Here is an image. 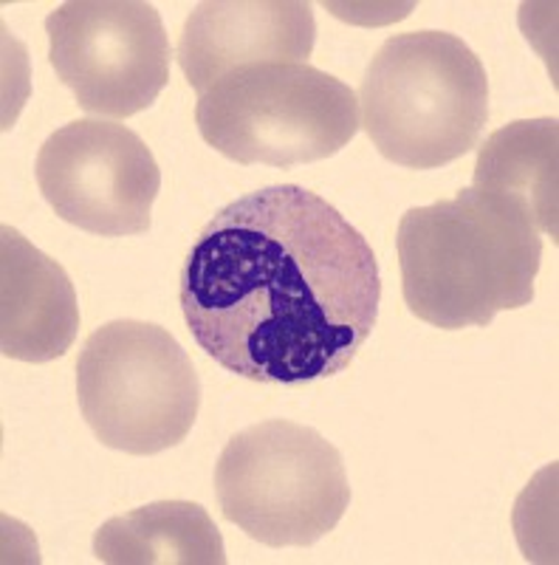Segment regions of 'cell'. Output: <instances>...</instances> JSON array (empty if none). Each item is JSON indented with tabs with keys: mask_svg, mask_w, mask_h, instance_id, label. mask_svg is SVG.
Masks as SVG:
<instances>
[{
	"mask_svg": "<svg viewBox=\"0 0 559 565\" xmlns=\"http://www.w3.org/2000/svg\"><path fill=\"white\" fill-rule=\"evenodd\" d=\"M195 342L260 385L331 380L379 320L370 244L336 206L297 184L226 204L201 230L179 286Z\"/></svg>",
	"mask_w": 559,
	"mask_h": 565,
	"instance_id": "obj_1",
	"label": "cell"
},
{
	"mask_svg": "<svg viewBox=\"0 0 559 565\" xmlns=\"http://www.w3.org/2000/svg\"><path fill=\"white\" fill-rule=\"evenodd\" d=\"M401 295L418 320L444 331L486 328L534 300L542 238L526 206L486 190L412 206L399 224Z\"/></svg>",
	"mask_w": 559,
	"mask_h": 565,
	"instance_id": "obj_2",
	"label": "cell"
},
{
	"mask_svg": "<svg viewBox=\"0 0 559 565\" xmlns=\"http://www.w3.org/2000/svg\"><path fill=\"white\" fill-rule=\"evenodd\" d=\"M365 134L399 168L436 170L472 153L488 122L481 57L450 32L393 34L359 85Z\"/></svg>",
	"mask_w": 559,
	"mask_h": 565,
	"instance_id": "obj_3",
	"label": "cell"
},
{
	"mask_svg": "<svg viewBox=\"0 0 559 565\" xmlns=\"http://www.w3.org/2000/svg\"><path fill=\"white\" fill-rule=\"evenodd\" d=\"M195 125L209 148L244 168H294L347 148L359 130V99L309 63H255L201 94Z\"/></svg>",
	"mask_w": 559,
	"mask_h": 565,
	"instance_id": "obj_4",
	"label": "cell"
},
{
	"mask_svg": "<svg viewBox=\"0 0 559 565\" xmlns=\"http://www.w3.org/2000/svg\"><path fill=\"white\" fill-rule=\"evenodd\" d=\"M215 494L229 523L264 546H314L351 503L340 450L314 427L269 418L235 433L215 463Z\"/></svg>",
	"mask_w": 559,
	"mask_h": 565,
	"instance_id": "obj_5",
	"label": "cell"
},
{
	"mask_svg": "<svg viewBox=\"0 0 559 565\" xmlns=\"http://www.w3.org/2000/svg\"><path fill=\"white\" fill-rule=\"evenodd\" d=\"M77 398L99 444L128 456L179 447L201 407V382L168 328L114 320L85 340Z\"/></svg>",
	"mask_w": 559,
	"mask_h": 565,
	"instance_id": "obj_6",
	"label": "cell"
},
{
	"mask_svg": "<svg viewBox=\"0 0 559 565\" xmlns=\"http://www.w3.org/2000/svg\"><path fill=\"white\" fill-rule=\"evenodd\" d=\"M49 60L85 114L128 119L170 83V40L142 0H72L45 18Z\"/></svg>",
	"mask_w": 559,
	"mask_h": 565,
	"instance_id": "obj_7",
	"label": "cell"
},
{
	"mask_svg": "<svg viewBox=\"0 0 559 565\" xmlns=\"http://www.w3.org/2000/svg\"><path fill=\"white\" fill-rule=\"evenodd\" d=\"M34 175L65 224L99 238L150 230L161 170L142 136L125 125L103 119L63 125L43 141Z\"/></svg>",
	"mask_w": 559,
	"mask_h": 565,
	"instance_id": "obj_8",
	"label": "cell"
},
{
	"mask_svg": "<svg viewBox=\"0 0 559 565\" xmlns=\"http://www.w3.org/2000/svg\"><path fill=\"white\" fill-rule=\"evenodd\" d=\"M314 40V9L302 0H206L184 20L175 60L201 97L244 65L305 63Z\"/></svg>",
	"mask_w": 559,
	"mask_h": 565,
	"instance_id": "obj_9",
	"label": "cell"
},
{
	"mask_svg": "<svg viewBox=\"0 0 559 565\" xmlns=\"http://www.w3.org/2000/svg\"><path fill=\"white\" fill-rule=\"evenodd\" d=\"M79 306L72 277L29 244L14 226L0 230V353L7 360L52 362L72 351Z\"/></svg>",
	"mask_w": 559,
	"mask_h": 565,
	"instance_id": "obj_10",
	"label": "cell"
},
{
	"mask_svg": "<svg viewBox=\"0 0 559 565\" xmlns=\"http://www.w3.org/2000/svg\"><path fill=\"white\" fill-rule=\"evenodd\" d=\"M108 565H224V537L201 503L159 501L110 518L94 534Z\"/></svg>",
	"mask_w": 559,
	"mask_h": 565,
	"instance_id": "obj_11",
	"label": "cell"
},
{
	"mask_svg": "<svg viewBox=\"0 0 559 565\" xmlns=\"http://www.w3.org/2000/svg\"><path fill=\"white\" fill-rule=\"evenodd\" d=\"M557 119H520L483 141L472 186L526 206L537 232L557 241Z\"/></svg>",
	"mask_w": 559,
	"mask_h": 565,
	"instance_id": "obj_12",
	"label": "cell"
}]
</instances>
